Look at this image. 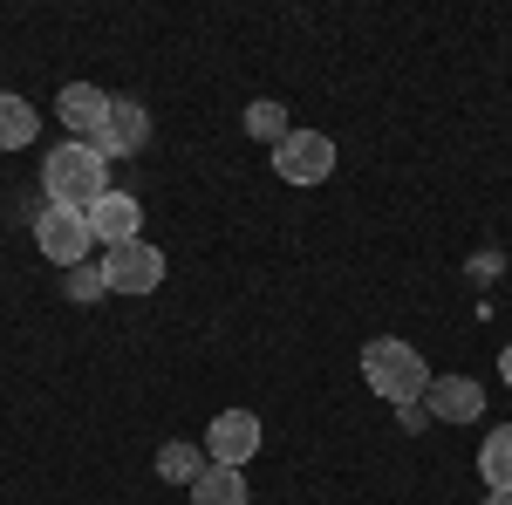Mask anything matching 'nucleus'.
<instances>
[{"label":"nucleus","instance_id":"15","mask_svg":"<svg viewBox=\"0 0 512 505\" xmlns=\"http://www.w3.org/2000/svg\"><path fill=\"white\" fill-rule=\"evenodd\" d=\"M246 130H253L260 144H287V137H294V123H287V103H274V96H260V103L246 110Z\"/></svg>","mask_w":512,"mask_h":505},{"label":"nucleus","instance_id":"8","mask_svg":"<svg viewBox=\"0 0 512 505\" xmlns=\"http://www.w3.org/2000/svg\"><path fill=\"white\" fill-rule=\"evenodd\" d=\"M424 410H431V417H444V424H472L478 410H485V389H478L472 376H431Z\"/></svg>","mask_w":512,"mask_h":505},{"label":"nucleus","instance_id":"19","mask_svg":"<svg viewBox=\"0 0 512 505\" xmlns=\"http://www.w3.org/2000/svg\"><path fill=\"white\" fill-rule=\"evenodd\" d=\"M485 505H512V492H485Z\"/></svg>","mask_w":512,"mask_h":505},{"label":"nucleus","instance_id":"9","mask_svg":"<svg viewBox=\"0 0 512 505\" xmlns=\"http://www.w3.org/2000/svg\"><path fill=\"white\" fill-rule=\"evenodd\" d=\"M151 144V117H144V103H130V96H117L110 103V123H103V137H96V151L103 157H130Z\"/></svg>","mask_w":512,"mask_h":505},{"label":"nucleus","instance_id":"3","mask_svg":"<svg viewBox=\"0 0 512 505\" xmlns=\"http://www.w3.org/2000/svg\"><path fill=\"white\" fill-rule=\"evenodd\" d=\"M35 246H41V260H48V267H82V260H89V246H96L89 212L41 205V212H35Z\"/></svg>","mask_w":512,"mask_h":505},{"label":"nucleus","instance_id":"17","mask_svg":"<svg viewBox=\"0 0 512 505\" xmlns=\"http://www.w3.org/2000/svg\"><path fill=\"white\" fill-rule=\"evenodd\" d=\"M396 417H403V430H424V424H431V410H424V403H403Z\"/></svg>","mask_w":512,"mask_h":505},{"label":"nucleus","instance_id":"16","mask_svg":"<svg viewBox=\"0 0 512 505\" xmlns=\"http://www.w3.org/2000/svg\"><path fill=\"white\" fill-rule=\"evenodd\" d=\"M103 294H110L103 267H89V260H82V267H69V301H103Z\"/></svg>","mask_w":512,"mask_h":505},{"label":"nucleus","instance_id":"14","mask_svg":"<svg viewBox=\"0 0 512 505\" xmlns=\"http://www.w3.org/2000/svg\"><path fill=\"white\" fill-rule=\"evenodd\" d=\"M185 499H192V505H246V478H239V471H226V465H212L192 492H185Z\"/></svg>","mask_w":512,"mask_h":505},{"label":"nucleus","instance_id":"6","mask_svg":"<svg viewBox=\"0 0 512 505\" xmlns=\"http://www.w3.org/2000/svg\"><path fill=\"white\" fill-rule=\"evenodd\" d=\"M274 171L287 185H321L328 171H335V137H321V130H294L287 144H274Z\"/></svg>","mask_w":512,"mask_h":505},{"label":"nucleus","instance_id":"12","mask_svg":"<svg viewBox=\"0 0 512 505\" xmlns=\"http://www.w3.org/2000/svg\"><path fill=\"white\" fill-rule=\"evenodd\" d=\"M478 478H485V492H512V424L478 444Z\"/></svg>","mask_w":512,"mask_h":505},{"label":"nucleus","instance_id":"1","mask_svg":"<svg viewBox=\"0 0 512 505\" xmlns=\"http://www.w3.org/2000/svg\"><path fill=\"white\" fill-rule=\"evenodd\" d=\"M41 192H48V205H69V212H89L103 192H117L110 185V157L96 151V144H62V151H48V164H41Z\"/></svg>","mask_w":512,"mask_h":505},{"label":"nucleus","instance_id":"7","mask_svg":"<svg viewBox=\"0 0 512 505\" xmlns=\"http://www.w3.org/2000/svg\"><path fill=\"white\" fill-rule=\"evenodd\" d=\"M110 103H117V96H103L96 82H69V89L55 96V117L69 123V137H76V144H96V137H103V123H110Z\"/></svg>","mask_w":512,"mask_h":505},{"label":"nucleus","instance_id":"11","mask_svg":"<svg viewBox=\"0 0 512 505\" xmlns=\"http://www.w3.org/2000/svg\"><path fill=\"white\" fill-rule=\"evenodd\" d=\"M205 471H212V458H205L198 444H185V437H171V444L158 451V478H164V485H185V492H192Z\"/></svg>","mask_w":512,"mask_h":505},{"label":"nucleus","instance_id":"18","mask_svg":"<svg viewBox=\"0 0 512 505\" xmlns=\"http://www.w3.org/2000/svg\"><path fill=\"white\" fill-rule=\"evenodd\" d=\"M499 376H506V383H512V342H506V349H499Z\"/></svg>","mask_w":512,"mask_h":505},{"label":"nucleus","instance_id":"4","mask_svg":"<svg viewBox=\"0 0 512 505\" xmlns=\"http://www.w3.org/2000/svg\"><path fill=\"white\" fill-rule=\"evenodd\" d=\"M103 280L110 294H151L164 280V253L151 239H130V246H103Z\"/></svg>","mask_w":512,"mask_h":505},{"label":"nucleus","instance_id":"2","mask_svg":"<svg viewBox=\"0 0 512 505\" xmlns=\"http://www.w3.org/2000/svg\"><path fill=\"white\" fill-rule=\"evenodd\" d=\"M362 383L376 389L383 403H424V389H431V369H424V355L410 349V342H396V335H376L369 349H362Z\"/></svg>","mask_w":512,"mask_h":505},{"label":"nucleus","instance_id":"13","mask_svg":"<svg viewBox=\"0 0 512 505\" xmlns=\"http://www.w3.org/2000/svg\"><path fill=\"white\" fill-rule=\"evenodd\" d=\"M41 130V110L28 96H0V151H21V144H35Z\"/></svg>","mask_w":512,"mask_h":505},{"label":"nucleus","instance_id":"10","mask_svg":"<svg viewBox=\"0 0 512 505\" xmlns=\"http://www.w3.org/2000/svg\"><path fill=\"white\" fill-rule=\"evenodd\" d=\"M137 226H144V212H137V198H130V192H103L96 205H89V233L103 239V246H130V239H144Z\"/></svg>","mask_w":512,"mask_h":505},{"label":"nucleus","instance_id":"5","mask_svg":"<svg viewBox=\"0 0 512 505\" xmlns=\"http://www.w3.org/2000/svg\"><path fill=\"white\" fill-rule=\"evenodd\" d=\"M260 451V417L253 410H219L212 424H205V458L226 471H246V458Z\"/></svg>","mask_w":512,"mask_h":505}]
</instances>
